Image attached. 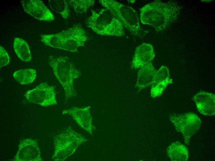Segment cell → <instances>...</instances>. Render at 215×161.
<instances>
[{
	"label": "cell",
	"instance_id": "cell-10",
	"mask_svg": "<svg viewBox=\"0 0 215 161\" xmlns=\"http://www.w3.org/2000/svg\"><path fill=\"white\" fill-rule=\"evenodd\" d=\"M21 3L25 11L37 20L51 21L54 19V15L42 1L23 0Z\"/></svg>",
	"mask_w": 215,
	"mask_h": 161
},
{
	"label": "cell",
	"instance_id": "cell-9",
	"mask_svg": "<svg viewBox=\"0 0 215 161\" xmlns=\"http://www.w3.org/2000/svg\"><path fill=\"white\" fill-rule=\"evenodd\" d=\"M15 161H41L40 148L36 140L30 138L22 140L14 157Z\"/></svg>",
	"mask_w": 215,
	"mask_h": 161
},
{
	"label": "cell",
	"instance_id": "cell-8",
	"mask_svg": "<svg viewBox=\"0 0 215 161\" xmlns=\"http://www.w3.org/2000/svg\"><path fill=\"white\" fill-rule=\"evenodd\" d=\"M55 88L46 82L42 83L33 89L26 91L24 96L32 103L43 107L57 105Z\"/></svg>",
	"mask_w": 215,
	"mask_h": 161
},
{
	"label": "cell",
	"instance_id": "cell-17",
	"mask_svg": "<svg viewBox=\"0 0 215 161\" xmlns=\"http://www.w3.org/2000/svg\"><path fill=\"white\" fill-rule=\"evenodd\" d=\"M13 47L16 54L20 59L25 62H29L31 60L30 48L24 40L20 38H15Z\"/></svg>",
	"mask_w": 215,
	"mask_h": 161
},
{
	"label": "cell",
	"instance_id": "cell-13",
	"mask_svg": "<svg viewBox=\"0 0 215 161\" xmlns=\"http://www.w3.org/2000/svg\"><path fill=\"white\" fill-rule=\"evenodd\" d=\"M155 56L153 46L149 43H143L136 49L131 65L132 68H141L151 62Z\"/></svg>",
	"mask_w": 215,
	"mask_h": 161
},
{
	"label": "cell",
	"instance_id": "cell-12",
	"mask_svg": "<svg viewBox=\"0 0 215 161\" xmlns=\"http://www.w3.org/2000/svg\"><path fill=\"white\" fill-rule=\"evenodd\" d=\"M198 111L205 115L213 116L215 115V96L212 93L200 91L193 97Z\"/></svg>",
	"mask_w": 215,
	"mask_h": 161
},
{
	"label": "cell",
	"instance_id": "cell-20",
	"mask_svg": "<svg viewBox=\"0 0 215 161\" xmlns=\"http://www.w3.org/2000/svg\"><path fill=\"white\" fill-rule=\"evenodd\" d=\"M68 4L77 13L85 12L94 4L93 0H67Z\"/></svg>",
	"mask_w": 215,
	"mask_h": 161
},
{
	"label": "cell",
	"instance_id": "cell-15",
	"mask_svg": "<svg viewBox=\"0 0 215 161\" xmlns=\"http://www.w3.org/2000/svg\"><path fill=\"white\" fill-rule=\"evenodd\" d=\"M157 71L151 62L141 67L138 72L136 87L140 90L152 85Z\"/></svg>",
	"mask_w": 215,
	"mask_h": 161
},
{
	"label": "cell",
	"instance_id": "cell-3",
	"mask_svg": "<svg viewBox=\"0 0 215 161\" xmlns=\"http://www.w3.org/2000/svg\"><path fill=\"white\" fill-rule=\"evenodd\" d=\"M48 64L53 73L62 86L65 94V101L76 96L74 80L81 75L77 69L67 57H52L49 60Z\"/></svg>",
	"mask_w": 215,
	"mask_h": 161
},
{
	"label": "cell",
	"instance_id": "cell-11",
	"mask_svg": "<svg viewBox=\"0 0 215 161\" xmlns=\"http://www.w3.org/2000/svg\"><path fill=\"white\" fill-rule=\"evenodd\" d=\"M90 106L82 108L74 107L64 110L63 114H68L72 117L77 124L88 133L92 134V118L90 113Z\"/></svg>",
	"mask_w": 215,
	"mask_h": 161
},
{
	"label": "cell",
	"instance_id": "cell-1",
	"mask_svg": "<svg viewBox=\"0 0 215 161\" xmlns=\"http://www.w3.org/2000/svg\"><path fill=\"white\" fill-rule=\"evenodd\" d=\"M181 9V7L175 2L155 1L140 9V21L157 31H162L177 20Z\"/></svg>",
	"mask_w": 215,
	"mask_h": 161
},
{
	"label": "cell",
	"instance_id": "cell-16",
	"mask_svg": "<svg viewBox=\"0 0 215 161\" xmlns=\"http://www.w3.org/2000/svg\"><path fill=\"white\" fill-rule=\"evenodd\" d=\"M167 154L172 161H187L188 149L183 144L177 141L171 143L167 148Z\"/></svg>",
	"mask_w": 215,
	"mask_h": 161
},
{
	"label": "cell",
	"instance_id": "cell-21",
	"mask_svg": "<svg viewBox=\"0 0 215 161\" xmlns=\"http://www.w3.org/2000/svg\"><path fill=\"white\" fill-rule=\"evenodd\" d=\"M10 58L6 50L1 46H0V67H2L9 64Z\"/></svg>",
	"mask_w": 215,
	"mask_h": 161
},
{
	"label": "cell",
	"instance_id": "cell-6",
	"mask_svg": "<svg viewBox=\"0 0 215 161\" xmlns=\"http://www.w3.org/2000/svg\"><path fill=\"white\" fill-rule=\"evenodd\" d=\"M99 2L110 11L124 27L135 36L140 34L141 29L136 11L132 7L113 0H99Z\"/></svg>",
	"mask_w": 215,
	"mask_h": 161
},
{
	"label": "cell",
	"instance_id": "cell-5",
	"mask_svg": "<svg viewBox=\"0 0 215 161\" xmlns=\"http://www.w3.org/2000/svg\"><path fill=\"white\" fill-rule=\"evenodd\" d=\"M87 141L86 138L75 132L70 126L67 127L54 138L52 160H64L72 154L79 146Z\"/></svg>",
	"mask_w": 215,
	"mask_h": 161
},
{
	"label": "cell",
	"instance_id": "cell-2",
	"mask_svg": "<svg viewBox=\"0 0 215 161\" xmlns=\"http://www.w3.org/2000/svg\"><path fill=\"white\" fill-rule=\"evenodd\" d=\"M88 37L80 25H75L67 30L54 34L41 36V41L51 47L73 52L84 46Z\"/></svg>",
	"mask_w": 215,
	"mask_h": 161
},
{
	"label": "cell",
	"instance_id": "cell-18",
	"mask_svg": "<svg viewBox=\"0 0 215 161\" xmlns=\"http://www.w3.org/2000/svg\"><path fill=\"white\" fill-rule=\"evenodd\" d=\"M36 71L32 69L27 68L15 71L13 76L15 80L22 85L32 83L36 76Z\"/></svg>",
	"mask_w": 215,
	"mask_h": 161
},
{
	"label": "cell",
	"instance_id": "cell-19",
	"mask_svg": "<svg viewBox=\"0 0 215 161\" xmlns=\"http://www.w3.org/2000/svg\"><path fill=\"white\" fill-rule=\"evenodd\" d=\"M48 2L53 11L60 14L64 19L68 18L70 15V10L67 0H49Z\"/></svg>",
	"mask_w": 215,
	"mask_h": 161
},
{
	"label": "cell",
	"instance_id": "cell-4",
	"mask_svg": "<svg viewBox=\"0 0 215 161\" xmlns=\"http://www.w3.org/2000/svg\"><path fill=\"white\" fill-rule=\"evenodd\" d=\"M87 20V26L96 33L102 35L120 37L124 34V26L109 10H94Z\"/></svg>",
	"mask_w": 215,
	"mask_h": 161
},
{
	"label": "cell",
	"instance_id": "cell-7",
	"mask_svg": "<svg viewBox=\"0 0 215 161\" xmlns=\"http://www.w3.org/2000/svg\"><path fill=\"white\" fill-rule=\"evenodd\" d=\"M169 119L176 131L182 134L187 145L189 144L190 137L196 133L201 124L198 116L192 113L172 115Z\"/></svg>",
	"mask_w": 215,
	"mask_h": 161
},
{
	"label": "cell",
	"instance_id": "cell-14",
	"mask_svg": "<svg viewBox=\"0 0 215 161\" xmlns=\"http://www.w3.org/2000/svg\"><path fill=\"white\" fill-rule=\"evenodd\" d=\"M172 83L169 69L166 66H162L157 70L154 81L152 85L151 97L155 98L160 96L167 86Z\"/></svg>",
	"mask_w": 215,
	"mask_h": 161
}]
</instances>
